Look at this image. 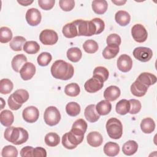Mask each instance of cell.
Masks as SVG:
<instances>
[{"label": "cell", "mask_w": 157, "mask_h": 157, "mask_svg": "<svg viewBox=\"0 0 157 157\" xmlns=\"http://www.w3.org/2000/svg\"><path fill=\"white\" fill-rule=\"evenodd\" d=\"M148 87L142 84L138 80H136L131 86V93L137 97H142L147 92Z\"/></svg>", "instance_id": "18"}, {"label": "cell", "mask_w": 157, "mask_h": 157, "mask_svg": "<svg viewBox=\"0 0 157 157\" xmlns=\"http://www.w3.org/2000/svg\"><path fill=\"white\" fill-rule=\"evenodd\" d=\"M12 32L10 28L2 26L0 28V42L2 44H6L12 40Z\"/></svg>", "instance_id": "39"}, {"label": "cell", "mask_w": 157, "mask_h": 157, "mask_svg": "<svg viewBox=\"0 0 157 157\" xmlns=\"http://www.w3.org/2000/svg\"><path fill=\"white\" fill-rule=\"evenodd\" d=\"M155 128V123L151 118H145L140 123V129L145 134L151 133Z\"/></svg>", "instance_id": "28"}, {"label": "cell", "mask_w": 157, "mask_h": 157, "mask_svg": "<svg viewBox=\"0 0 157 157\" xmlns=\"http://www.w3.org/2000/svg\"><path fill=\"white\" fill-rule=\"evenodd\" d=\"M26 42V39L23 36H17L14 37L11 42H10V47L11 49L15 52L21 51L22 50V47Z\"/></svg>", "instance_id": "33"}, {"label": "cell", "mask_w": 157, "mask_h": 157, "mask_svg": "<svg viewBox=\"0 0 157 157\" xmlns=\"http://www.w3.org/2000/svg\"><path fill=\"white\" fill-rule=\"evenodd\" d=\"M34 148L31 146L24 147L20 150V156L21 157H32L33 156Z\"/></svg>", "instance_id": "50"}, {"label": "cell", "mask_w": 157, "mask_h": 157, "mask_svg": "<svg viewBox=\"0 0 157 157\" xmlns=\"http://www.w3.org/2000/svg\"><path fill=\"white\" fill-rule=\"evenodd\" d=\"M83 48L88 53H94L98 51L99 46L95 40L88 39L83 43Z\"/></svg>", "instance_id": "41"}, {"label": "cell", "mask_w": 157, "mask_h": 157, "mask_svg": "<svg viewBox=\"0 0 157 157\" xmlns=\"http://www.w3.org/2000/svg\"><path fill=\"white\" fill-rule=\"evenodd\" d=\"M93 75L99 76L103 79L104 82H105L107 80L109 73V71L106 67L103 66H98L95 67V69H94Z\"/></svg>", "instance_id": "45"}, {"label": "cell", "mask_w": 157, "mask_h": 157, "mask_svg": "<svg viewBox=\"0 0 157 157\" xmlns=\"http://www.w3.org/2000/svg\"><path fill=\"white\" fill-rule=\"evenodd\" d=\"M50 71L54 78L62 80H67L74 75V69L70 63L59 59L53 63L51 66Z\"/></svg>", "instance_id": "1"}, {"label": "cell", "mask_w": 157, "mask_h": 157, "mask_svg": "<svg viewBox=\"0 0 157 157\" xmlns=\"http://www.w3.org/2000/svg\"><path fill=\"white\" fill-rule=\"evenodd\" d=\"M84 115L86 120L90 123H94L100 118V115L96 111L94 104L88 105L85 109Z\"/></svg>", "instance_id": "17"}, {"label": "cell", "mask_w": 157, "mask_h": 157, "mask_svg": "<svg viewBox=\"0 0 157 157\" xmlns=\"http://www.w3.org/2000/svg\"><path fill=\"white\" fill-rule=\"evenodd\" d=\"M136 80L147 87H149L156 82V77L155 75L150 72H142L138 76Z\"/></svg>", "instance_id": "20"}, {"label": "cell", "mask_w": 157, "mask_h": 157, "mask_svg": "<svg viewBox=\"0 0 157 157\" xmlns=\"http://www.w3.org/2000/svg\"><path fill=\"white\" fill-rule=\"evenodd\" d=\"M120 88L115 85L108 86L104 92V98L109 101H114L120 96Z\"/></svg>", "instance_id": "16"}, {"label": "cell", "mask_w": 157, "mask_h": 157, "mask_svg": "<svg viewBox=\"0 0 157 157\" xmlns=\"http://www.w3.org/2000/svg\"><path fill=\"white\" fill-rule=\"evenodd\" d=\"M88 144L93 147H98L102 145L103 137L102 135L97 131L90 132L86 137Z\"/></svg>", "instance_id": "19"}, {"label": "cell", "mask_w": 157, "mask_h": 157, "mask_svg": "<svg viewBox=\"0 0 157 157\" xmlns=\"http://www.w3.org/2000/svg\"><path fill=\"white\" fill-rule=\"evenodd\" d=\"M45 123L50 126L56 125L61 120V114L58 109L55 106L48 107L44 114Z\"/></svg>", "instance_id": "6"}, {"label": "cell", "mask_w": 157, "mask_h": 157, "mask_svg": "<svg viewBox=\"0 0 157 157\" xmlns=\"http://www.w3.org/2000/svg\"><path fill=\"white\" fill-rule=\"evenodd\" d=\"M115 20L119 25L125 26L129 23L131 16L126 11L119 10L115 15Z\"/></svg>", "instance_id": "23"}, {"label": "cell", "mask_w": 157, "mask_h": 157, "mask_svg": "<svg viewBox=\"0 0 157 157\" xmlns=\"http://www.w3.org/2000/svg\"><path fill=\"white\" fill-rule=\"evenodd\" d=\"M60 8L66 12L71 11L75 6V1L73 0H60L59 1Z\"/></svg>", "instance_id": "47"}, {"label": "cell", "mask_w": 157, "mask_h": 157, "mask_svg": "<svg viewBox=\"0 0 157 157\" xmlns=\"http://www.w3.org/2000/svg\"><path fill=\"white\" fill-rule=\"evenodd\" d=\"M52 59V56L51 54L48 52H42L41 53L37 58V61L38 64L40 66H46L51 62Z\"/></svg>", "instance_id": "42"}, {"label": "cell", "mask_w": 157, "mask_h": 157, "mask_svg": "<svg viewBox=\"0 0 157 157\" xmlns=\"http://www.w3.org/2000/svg\"><path fill=\"white\" fill-rule=\"evenodd\" d=\"M91 6L93 11L99 15L104 13L108 7L107 2L105 0H94L92 2Z\"/></svg>", "instance_id": "27"}, {"label": "cell", "mask_w": 157, "mask_h": 157, "mask_svg": "<svg viewBox=\"0 0 157 157\" xmlns=\"http://www.w3.org/2000/svg\"><path fill=\"white\" fill-rule=\"evenodd\" d=\"M96 109L100 115H106L112 110V104L107 100H102L96 105Z\"/></svg>", "instance_id": "25"}, {"label": "cell", "mask_w": 157, "mask_h": 157, "mask_svg": "<svg viewBox=\"0 0 157 157\" xmlns=\"http://www.w3.org/2000/svg\"><path fill=\"white\" fill-rule=\"evenodd\" d=\"M1 155L2 157H17L18 156V151L14 146L7 145L2 148Z\"/></svg>", "instance_id": "44"}, {"label": "cell", "mask_w": 157, "mask_h": 157, "mask_svg": "<svg viewBox=\"0 0 157 157\" xmlns=\"http://www.w3.org/2000/svg\"><path fill=\"white\" fill-rule=\"evenodd\" d=\"M26 20L27 23L32 26L38 25L42 19V16L40 11L36 8L29 9L26 13Z\"/></svg>", "instance_id": "12"}, {"label": "cell", "mask_w": 157, "mask_h": 157, "mask_svg": "<svg viewBox=\"0 0 157 157\" xmlns=\"http://www.w3.org/2000/svg\"><path fill=\"white\" fill-rule=\"evenodd\" d=\"M39 40L44 45H52L58 40V34L52 29H44L39 34Z\"/></svg>", "instance_id": "8"}, {"label": "cell", "mask_w": 157, "mask_h": 157, "mask_svg": "<svg viewBox=\"0 0 157 157\" xmlns=\"http://www.w3.org/2000/svg\"><path fill=\"white\" fill-rule=\"evenodd\" d=\"M33 156L34 157H46L47 151L46 150L40 147H37L34 148Z\"/></svg>", "instance_id": "52"}, {"label": "cell", "mask_w": 157, "mask_h": 157, "mask_svg": "<svg viewBox=\"0 0 157 157\" xmlns=\"http://www.w3.org/2000/svg\"><path fill=\"white\" fill-rule=\"evenodd\" d=\"M23 118L29 123L36 122L39 117V112L37 107L34 106H28L26 107L22 112Z\"/></svg>", "instance_id": "11"}, {"label": "cell", "mask_w": 157, "mask_h": 157, "mask_svg": "<svg viewBox=\"0 0 157 157\" xmlns=\"http://www.w3.org/2000/svg\"><path fill=\"white\" fill-rule=\"evenodd\" d=\"M87 129V123L82 118L78 119L74 121L72 126L71 131L74 134L79 136H84V134Z\"/></svg>", "instance_id": "15"}, {"label": "cell", "mask_w": 157, "mask_h": 157, "mask_svg": "<svg viewBox=\"0 0 157 157\" xmlns=\"http://www.w3.org/2000/svg\"><path fill=\"white\" fill-rule=\"evenodd\" d=\"M132 54L136 59L142 62H147L151 58L153 52L150 48L139 47L134 48Z\"/></svg>", "instance_id": "10"}, {"label": "cell", "mask_w": 157, "mask_h": 157, "mask_svg": "<svg viewBox=\"0 0 157 157\" xmlns=\"http://www.w3.org/2000/svg\"><path fill=\"white\" fill-rule=\"evenodd\" d=\"M62 33L67 38H74L78 36L77 28L74 21L66 24L63 28Z\"/></svg>", "instance_id": "21"}, {"label": "cell", "mask_w": 157, "mask_h": 157, "mask_svg": "<svg viewBox=\"0 0 157 157\" xmlns=\"http://www.w3.org/2000/svg\"><path fill=\"white\" fill-rule=\"evenodd\" d=\"M8 105L10 109L12 110H17L19 109L21 106L22 104H20L17 103L13 98L12 94L10 95V96L8 98Z\"/></svg>", "instance_id": "51"}, {"label": "cell", "mask_w": 157, "mask_h": 157, "mask_svg": "<svg viewBox=\"0 0 157 157\" xmlns=\"http://www.w3.org/2000/svg\"><path fill=\"white\" fill-rule=\"evenodd\" d=\"M131 34L134 40L139 43L144 42L148 37V33L145 28L141 24H136L132 26Z\"/></svg>", "instance_id": "9"}, {"label": "cell", "mask_w": 157, "mask_h": 157, "mask_svg": "<svg viewBox=\"0 0 157 157\" xmlns=\"http://www.w3.org/2000/svg\"><path fill=\"white\" fill-rule=\"evenodd\" d=\"M117 67L123 72H129L132 67V60L131 58L126 54L120 55L117 59Z\"/></svg>", "instance_id": "13"}, {"label": "cell", "mask_w": 157, "mask_h": 157, "mask_svg": "<svg viewBox=\"0 0 157 157\" xmlns=\"http://www.w3.org/2000/svg\"><path fill=\"white\" fill-rule=\"evenodd\" d=\"M74 21L77 28L78 36H91L96 34V26L92 20L86 21L79 19Z\"/></svg>", "instance_id": "3"}, {"label": "cell", "mask_w": 157, "mask_h": 157, "mask_svg": "<svg viewBox=\"0 0 157 157\" xmlns=\"http://www.w3.org/2000/svg\"><path fill=\"white\" fill-rule=\"evenodd\" d=\"M40 50L39 44L33 40L27 41L23 45V50L28 54H36Z\"/></svg>", "instance_id": "34"}, {"label": "cell", "mask_w": 157, "mask_h": 157, "mask_svg": "<svg viewBox=\"0 0 157 157\" xmlns=\"http://www.w3.org/2000/svg\"><path fill=\"white\" fill-rule=\"evenodd\" d=\"M13 88L12 82L8 78H2L0 80V93L2 94L10 93Z\"/></svg>", "instance_id": "35"}, {"label": "cell", "mask_w": 157, "mask_h": 157, "mask_svg": "<svg viewBox=\"0 0 157 157\" xmlns=\"http://www.w3.org/2000/svg\"><path fill=\"white\" fill-rule=\"evenodd\" d=\"M66 113L71 117H75L80 112V106L75 102H71L66 106Z\"/></svg>", "instance_id": "38"}, {"label": "cell", "mask_w": 157, "mask_h": 157, "mask_svg": "<svg viewBox=\"0 0 157 157\" xmlns=\"http://www.w3.org/2000/svg\"><path fill=\"white\" fill-rule=\"evenodd\" d=\"M1 100L2 101V105H1L0 109H1V110H2L4 108V105H6V102H5V101L3 100V99L2 98H1Z\"/></svg>", "instance_id": "55"}, {"label": "cell", "mask_w": 157, "mask_h": 157, "mask_svg": "<svg viewBox=\"0 0 157 157\" xmlns=\"http://www.w3.org/2000/svg\"><path fill=\"white\" fill-rule=\"evenodd\" d=\"M36 73V67L30 62L26 63L21 68L20 74L23 80H28L32 78Z\"/></svg>", "instance_id": "14"}, {"label": "cell", "mask_w": 157, "mask_h": 157, "mask_svg": "<svg viewBox=\"0 0 157 157\" xmlns=\"http://www.w3.org/2000/svg\"><path fill=\"white\" fill-rule=\"evenodd\" d=\"M17 2L21 6H27L31 4L33 2V0H31V1H29V0H20L19 1V0H18Z\"/></svg>", "instance_id": "53"}, {"label": "cell", "mask_w": 157, "mask_h": 157, "mask_svg": "<svg viewBox=\"0 0 157 157\" xmlns=\"http://www.w3.org/2000/svg\"><path fill=\"white\" fill-rule=\"evenodd\" d=\"M119 47L107 46L102 52V56L105 59H110L115 58L119 53Z\"/></svg>", "instance_id": "40"}, {"label": "cell", "mask_w": 157, "mask_h": 157, "mask_svg": "<svg viewBox=\"0 0 157 157\" xmlns=\"http://www.w3.org/2000/svg\"><path fill=\"white\" fill-rule=\"evenodd\" d=\"M13 99L18 104H23L29 99V93L26 90L19 89L12 94Z\"/></svg>", "instance_id": "30"}, {"label": "cell", "mask_w": 157, "mask_h": 157, "mask_svg": "<svg viewBox=\"0 0 157 157\" xmlns=\"http://www.w3.org/2000/svg\"><path fill=\"white\" fill-rule=\"evenodd\" d=\"M104 152L108 156H115L120 152V147L115 142H109L104 146Z\"/></svg>", "instance_id": "26"}, {"label": "cell", "mask_w": 157, "mask_h": 157, "mask_svg": "<svg viewBox=\"0 0 157 157\" xmlns=\"http://www.w3.org/2000/svg\"><path fill=\"white\" fill-rule=\"evenodd\" d=\"M130 109V103L128 100L121 99L119 101L115 107V110L117 113L124 115L128 113Z\"/></svg>", "instance_id": "32"}, {"label": "cell", "mask_w": 157, "mask_h": 157, "mask_svg": "<svg viewBox=\"0 0 157 157\" xmlns=\"http://www.w3.org/2000/svg\"><path fill=\"white\" fill-rule=\"evenodd\" d=\"M27 63V58L23 54H18L15 55L11 62L12 67L16 72H20L22 66Z\"/></svg>", "instance_id": "22"}, {"label": "cell", "mask_w": 157, "mask_h": 157, "mask_svg": "<svg viewBox=\"0 0 157 157\" xmlns=\"http://www.w3.org/2000/svg\"><path fill=\"white\" fill-rule=\"evenodd\" d=\"M112 2L117 6H122L126 2V0H112Z\"/></svg>", "instance_id": "54"}, {"label": "cell", "mask_w": 157, "mask_h": 157, "mask_svg": "<svg viewBox=\"0 0 157 157\" xmlns=\"http://www.w3.org/2000/svg\"><path fill=\"white\" fill-rule=\"evenodd\" d=\"M4 136L7 141L18 145L25 143L29 135L28 131L21 127L9 126L5 129Z\"/></svg>", "instance_id": "2"}, {"label": "cell", "mask_w": 157, "mask_h": 157, "mask_svg": "<svg viewBox=\"0 0 157 157\" xmlns=\"http://www.w3.org/2000/svg\"><path fill=\"white\" fill-rule=\"evenodd\" d=\"M55 3V0H38L39 6L41 9L45 10H49L52 9Z\"/></svg>", "instance_id": "48"}, {"label": "cell", "mask_w": 157, "mask_h": 157, "mask_svg": "<svg viewBox=\"0 0 157 157\" xmlns=\"http://www.w3.org/2000/svg\"><path fill=\"white\" fill-rule=\"evenodd\" d=\"M84 136H79L72 131L65 133L62 137V144L67 149L72 150L77 147L83 140Z\"/></svg>", "instance_id": "5"}, {"label": "cell", "mask_w": 157, "mask_h": 157, "mask_svg": "<svg viewBox=\"0 0 157 157\" xmlns=\"http://www.w3.org/2000/svg\"><path fill=\"white\" fill-rule=\"evenodd\" d=\"M45 142L49 147H56L60 142L59 136L55 132H49L45 136Z\"/></svg>", "instance_id": "37"}, {"label": "cell", "mask_w": 157, "mask_h": 157, "mask_svg": "<svg viewBox=\"0 0 157 157\" xmlns=\"http://www.w3.org/2000/svg\"><path fill=\"white\" fill-rule=\"evenodd\" d=\"M107 132L111 139H118L123 134V125L120 120L116 118L108 120L105 125Z\"/></svg>", "instance_id": "4"}, {"label": "cell", "mask_w": 157, "mask_h": 157, "mask_svg": "<svg viewBox=\"0 0 157 157\" xmlns=\"http://www.w3.org/2000/svg\"><path fill=\"white\" fill-rule=\"evenodd\" d=\"M138 149L137 143L132 140H128L125 142L122 147V151L123 153L128 156H131L134 155Z\"/></svg>", "instance_id": "29"}, {"label": "cell", "mask_w": 157, "mask_h": 157, "mask_svg": "<svg viewBox=\"0 0 157 157\" xmlns=\"http://www.w3.org/2000/svg\"><path fill=\"white\" fill-rule=\"evenodd\" d=\"M91 20L96 25V29H97L96 34H99L101 33L104 31V28H105V24H104V21L99 18H94L92 19Z\"/></svg>", "instance_id": "49"}, {"label": "cell", "mask_w": 157, "mask_h": 157, "mask_svg": "<svg viewBox=\"0 0 157 157\" xmlns=\"http://www.w3.org/2000/svg\"><path fill=\"white\" fill-rule=\"evenodd\" d=\"M130 103V109L129 112L131 114H136L139 113L141 109V103L139 100L132 99L129 100Z\"/></svg>", "instance_id": "46"}, {"label": "cell", "mask_w": 157, "mask_h": 157, "mask_svg": "<svg viewBox=\"0 0 157 157\" xmlns=\"http://www.w3.org/2000/svg\"><path fill=\"white\" fill-rule=\"evenodd\" d=\"M106 42L107 46L119 47L121 42V37L117 34H111L107 37Z\"/></svg>", "instance_id": "43"}, {"label": "cell", "mask_w": 157, "mask_h": 157, "mask_svg": "<svg viewBox=\"0 0 157 157\" xmlns=\"http://www.w3.org/2000/svg\"><path fill=\"white\" fill-rule=\"evenodd\" d=\"M1 123L6 126H10L14 121V116L13 113L9 110H4L0 113Z\"/></svg>", "instance_id": "24"}, {"label": "cell", "mask_w": 157, "mask_h": 157, "mask_svg": "<svg viewBox=\"0 0 157 157\" xmlns=\"http://www.w3.org/2000/svg\"><path fill=\"white\" fill-rule=\"evenodd\" d=\"M66 55L67 58L72 62L77 63L80 60L82 56V53L78 47H72L67 50Z\"/></svg>", "instance_id": "31"}, {"label": "cell", "mask_w": 157, "mask_h": 157, "mask_svg": "<svg viewBox=\"0 0 157 157\" xmlns=\"http://www.w3.org/2000/svg\"><path fill=\"white\" fill-rule=\"evenodd\" d=\"M104 82L103 79L99 76L93 75V77L85 83L84 88L88 93H96L102 88Z\"/></svg>", "instance_id": "7"}, {"label": "cell", "mask_w": 157, "mask_h": 157, "mask_svg": "<svg viewBox=\"0 0 157 157\" xmlns=\"http://www.w3.org/2000/svg\"><path fill=\"white\" fill-rule=\"evenodd\" d=\"M80 92V88L76 83H71L67 85L64 88V93L66 95L71 97L77 96Z\"/></svg>", "instance_id": "36"}]
</instances>
